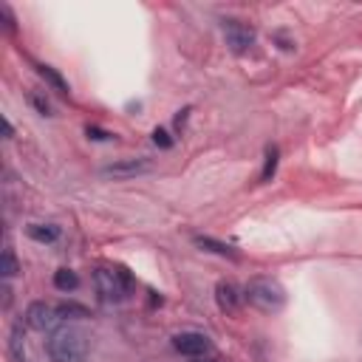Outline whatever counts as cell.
Segmentation results:
<instances>
[{
    "instance_id": "6da1fadb",
    "label": "cell",
    "mask_w": 362,
    "mask_h": 362,
    "mask_svg": "<svg viewBox=\"0 0 362 362\" xmlns=\"http://www.w3.org/2000/svg\"><path fill=\"white\" fill-rule=\"evenodd\" d=\"M51 362H85L88 356V334L79 325H59L48 339Z\"/></svg>"
},
{
    "instance_id": "7a4b0ae2",
    "label": "cell",
    "mask_w": 362,
    "mask_h": 362,
    "mask_svg": "<svg viewBox=\"0 0 362 362\" xmlns=\"http://www.w3.org/2000/svg\"><path fill=\"white\" fill-rule=\"evenodd\" d=\"M243 300L249 305H255L257 311L277 314L286 305V288L274 277H252L243 288Z\"/></svg>"
},
{
    "instance_id": "3957f363",
    "label": "cell",
    "mask_w": 362,
    "mask_h": 362,
    "mask_svg": "<svg viewBox=\"0 0 362 362\" xmlns=\"http://www.w3.org/2000/svg\"><path fill=\"white\" fill-rule=\"evenodd\" d=\"M93 283H96V291L105 303H119L127 288H130V274L124 269H110V266H99L93 272Z\"/></svg>"
},
{
    "instance_id": "277c9868",
    "label": "cell",
    "mask_w": 362,
    "mask_h": 362,
    "mask_svg": "<svg viewBox=\"0 0 362 362\" xmlns=\"http://www.w3.org/2000/svg\"><path fill=\"white\" fill-rule=\"evenodd\" d=\"M59 311L54 308V305H48V303H42V300H37V303H31L28 308H25V325L31 328V331H40V334H45V331H57V325H59Z\"/></svg>"
},
{
    "instance_id": "5b68a950",
    "label": "cell",
    "mask_w": 362,
    "mask_h": 362,
    "mask_svg": "<svg viewBox=\"0 0 362 362\" xmlns=\"http://www.w3.org/2000/svg\"><path fill=\"white\" fill-rule=\"evenodd\" d=\"M221 28H223L226 45H229L235 54H246V51L255 45V31H252L246 23H240V20H223Z\"/></svg>"
},
{
    "instance_id": "8992f818",
    "label": "cell",
    "mask_w": 362,
    "mask_h": 362,
    "mask_svg": "<svg viewBox=\"0 0 362 362\" xmlns=\"http://www.w3.org/2000/svg\"><path fill=\"white\" fill-rule=\"evenodd\" d=\"M173 348L184 356H204V354L212 351V342L201 331H181V334L173 337Z\"/></svg>"
},
{
    "instance_id": "52a82bcc",
    "label": "cell",
    "mask_w": 362,
    "mask_h": 362,
    "mask_svg": "<svg viewBox=\"0 0 362 362\" xmlns=\"http://www.w3.org/2000/svg\"><path fill=\"white\" fill-rule=\"evenodd\" d=\"M141 173H150V161L147 158H119V161L102 167V175L105 178H116V181H127V178H136Z\"/></svg>"
},
{
    "instance_id": "ba28073f",
    "label": "cell",
    "mask_w": 362,
    "mask_h": 362,
    "mask_svg": "<svg viewBox=\"0 0 362 362\" xmlns=\"http://www.w3.org/2000/svg\"><path fill=\"white\" fill-rule=\"evenodd\" d=\"M215 303H218V308H221L223 314H232V311L240 305V291H238V286L229 283V280H221V283L215 286Z\"/></svg>"
},
{
    "instance_id": "9c48e42d",
    "label": "cell",
    "mask_w": 362,
    "mask_h": 362,
    "mask_svg": "<svg viewBox=\"0 0 362 362\" xmlns=\"http://www.w3.org/2000/svg\"><path fill=\"white\" fill-rule=\"evenodd\" d=\"M192 243H195L198 249H204V252H212V255H218V257H229V260H238V252H235L229 243H223V240H215V238H209V235H195V238H192Z\"/></svg>"
},
{
    "instance_id": "30bf717a",
    "label": "cell",
    "mask_w": 362,
    "mask_h": 362,
    "mask_svg": "<svg viewBox=\"0 0 362 362\" xmlns=\"http://www.w3.org/2000/svg\"><path fill=\"white\" fill-rule=\"evenodd\" d=\"M25 235L37 243H54L59 238V226H54V223H28Z\"/></svg>"
},
{
    "instance_id": "8fae6325",
    "label": "cell",
    "mask_w": 362,
    "mask_h": 362,
    "mask_svg": "<svg viewBox=\"0 0 362 362\" xmlns=\"http://www.w3.org/2000/svg\"><path fill=\"white\" fill-rule=\"evenodd\" d=\"M34 68H37V74H40V76H42V79L57 90V93H62V96H68V93H71V85L59 76V71H57V68H51V65H34Z\"/></svg>"
},
{
    "instance_id": "7c38bea8",
    "label": "cell",
    "mask_w": 362,
    "mask_h": 362,
    "mask_svg": "<svg viewBox=\"0 0 362 362\" xmlns=\"http://www.w3.org/2000/svg\"><path fill=\"white\" fill-rule=\"evenodd\" d=\"M277 161H280V150L274 144L266 147V156H263V170H260V184H269L277 173Z\"/></svg>"
},
{
    "instance_id": "4fadbf2b",
    "label": "cell",
    "mask_w": 362,
    "mask_h": 362,
    "mask_svg": "<svg viewBox=\"0 0 362 362\" xmlns=\"http://www.w3.org/2000/svg\"><path fill=\"white\" fill-rule=\"evenodd\" d=\"M54 286H57L59 291H74V288L79 286V277H76L74 269H57V272H54Z\"/></svg>"
},
{
    "instance_id": "5bb4252c",
    "label": "cell",
    "mask_w": 362,
    "mask_h": 362,
    "mask_svg": "<svg viewBox=\"0 0 362 362\" xmlns=\"http://www.w3.org/2000/svg\"><path fill=\"white\" fill-rule=\"evenodd\" d=\"M8 348H11V354H14L17 362H28V354H25V342H23V331H20V325H14L11 339H8Z\"/></svg>"
},
{
    "instance_id": "9a60e30c",
    "label": "cell",
    "mask_w": 362,
    "mask_h": 362,
    "mask_svg": "<svg viewBox=\"0 0 362 362\" xmlns=\"http://www.w3.org/2000/svg\"><path fill=\"white\" fill-rule=\"evenodd\" d=\"M17 272H20V266H17V257H14L11 246H6V249H3V277L8 280V277H14Z\"/></svg>"
},
{
    "instance_id": "2e32d148",
    "label": "cell",
    "mask_w": 362,
    "mask_h": 362,
    "mask_svg": "<svg viewBox=\"0 0 362 362\" xmlns=\"http://www.w3.org/2000/svg\"><path fill=\"white\" fill-rule=\"evenodd\" d=\"M57 311H59L62 320H68V317H88V308L74 305V303H62V305H57Z\"/></svg>"
},
{
    "instance_id": "e0dca14e",
    "label": "cell",
    "mask_w": 362,
    "mask_h": 362,
    "mask_svg": "<svg viewBox=\"0 0 362 362\" xmlns=\"http://www.w3.org/2000/svg\"><path fill=\"white\" fill-rule=\"evenodd\" d=\"M28 102L37 107V113H42V116H51V102H48L45 96H40L37 90H31V93H28Z\"/></svg>"
},
{
    "instance_id": "ac0fdd59",
    "label": "cell",
    "mask_w": 362,
    "mask_h": 362,
    "mask_svg": "<svg viewBox=\"0 0 362 362\" xmlns=\"http://www.w3.org/2000/svg\"><path fill=\"white\" fill-rule=\"evenodd\" d=\"M153 144L161 147V150H170V147H173V139H170V133H167L164 127H156V130H153Z\"/></svg>"
},
{
    "instance_id": "d6986e66",
    "label": "cell",
    "mask_w": 362,
    "mask_h": 362,
    "mask_svg": "<svg viewBox=\"0 0 362 362\" xmlns=\"http://www.w3.org/2000/svg\"><path fill=\"white\" fill-rule=\"evenodd\" d=\"M85 133H88V139H93V141H110V139H113L110 130H102V127H96V124H88Z\"/></svg>"
},
{
    "instance_id": "ffe728a7",
    "label": "cell",
    "mask_w": 362,
    "mask_h": 362,
    "mask_svg": "<svg viewBox=\"0 0 362 362\" xmlns=\"http://www.w3.org/2000/svg\"><path fill=\"white\" fill-rule=\"evenodd\" d=\"M0 14H3V25H6V31H8V34H14V28H17V25H14V17H11V8H8L6 3L0 6Z\"/></svg>"
},
{
    "instance_id": "44dd1931",
    "label": "cell",
    "mask_w": 362,
    "mask_h": 362,
    "mask_svg": "<svg viewBox=\"0 0 362 362\" xmlns=\"http://www.w3.org/2000/svg\"><path fill=\"white\" fill-rule=\"evenodd\" d=\"M3 136H6V139H11V136H14V127H11L8 116H3Z\"/></svg>"
}]
</instances>
